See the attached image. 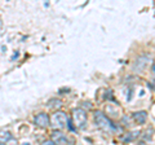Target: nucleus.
<instances>
[{
	"instance_id": "1",
	"label": "nucleus",
	"mask_w": 155,
	"mask_h": 145,
	"mask_svg": "<svg viewBox=\"0 0 155 145\" xmlns=\"http://www.w3.org/2000/svg\"><path fill=\"white\" fill-rule=\"evenodd\" d=\"M94 122H96V126L100 127L101 129L103 131H107V132H111V131H115L118 127L107 118L103 113L101 111H96L94 113Z\"/></svg>"
},
{
	"instance_id": "2",
	"label": "nucleus",
	"mask_w": 155,
	"mask_h": 145,
	"mask_svg": "<svg viewBox=\"0 0 155 145\" xmlns=\"http://www.w3.org/2000/svg\"><path fill=\"white\" fill-rule=\"evenodd\" d=\"M67 121H69V118L63 111H56L51 117V126L53 128H63L66 126Z\"/></svg>"
},
{
	"instance_id": "3",
	"label": "nucleus",
	"mask_w": 155,
	"mask_h": 145,
	"mask_svg": "<svg viewBox=\"0 0 155 145\" xmlns=\"http://www.w3.org/2000/svg\"><path fill=\"white\" fill-rule=\"evenodd\" d=\"M72 121L76 128H84L87 124V113L83 109H75L72 111Z\"/></svg>"
},
{
	"instance_id": "4",
	"label": "nucleus",
	"mask_w": 155,
	"mask_h": 145,
	"mask_svg": "<svg viewBox=\"0 0 155 145\" xmlns=\"http://www.w3.org/2000/svg\"><path fill=\"white\" fill-rule=\"evenodd\" d=\"M35 124L38 127H41V128H46L48 126H51V118L46 113H39L38 115L34 119Z\"/></svg>"
},
{
	"instance_id": "5",
	"label": "nucleus",
	"mask_w": 155,
	"mask_h": 145,
	"mask_svg": "<svg viewBox=\"0 0 155 145\" xmlns=\"http://www.w3.org/2000/svg\"><path fill=\"white\" fill-rule=\"evenodd\" d=\"M147 65H149V57H147V56H142V57H140L136 62H134L133 70L136 72H142L145 69H146Z\"/></svg>"
},
{
	"instance_id": "6",
	"label": "nucleus",
	"mask_w": 155,
	"mask_h": 145,
	"mask_svg": "<svg viewBox=\"0 0 155 145\" xmlns=\"http://www.w3.org/2000/svg\"><path fill=\"white\" fill-rule=\"evenodd\" d=\"M51 139H52V141H53L54 144H67V142H69L67 136L63 133V132H61V131L52 132Z\"/></svg>"
},
{
	"instance_id": "7",
	"label": "nucleus",
	"mask_w": 155,
	"mask_h": 145,
	"mask_svg": "<svg viewBox=\"0 0 155 145\" xmlns=\"http://www.w3.org/2000/svg\"><path fill=\"white\" fill-rule=\"evenodd\" d=\"M132 118L134 119V122L138 124H144L147 121V113L145 110H140V111H134L132 114Z\"/></svg>"
},
{
	"instance_id": "8",
	"label": "nucleus",
	"mask_w": 155,
	"mask_h": 145,
	"mask_svg": "<svg viewBox=\"0 0 155 145\" xmlns=\"http://www.w3.org/2000/svg\"><path fill=\"white\" fill-rule=\"evenodd\" d=\"M13 137H12V133L8 131H1L0 132V144H7L8 141H10Z\"/></svg>"
},
{
	"instance_id": "9",
	"label": "nucleus",
	"mask_w": 155,
	"mask_h": 145,
	"mask_svg": "<svg viewBox=\"0 0 155 145\" xmlns=\"http://www.w3.org/2000/svg\"><path fill=\"white\" fill-rule=\"evenodd\" d=\"M53 102H54V104H49V108H54V106H56V105L59 108V106L62 105V102H61V101H59V100H53Z\"/></svg>"
},
{
	"instance_id": "10",
	"label": "nucleus",
	"mask_w": 155,
	"mask_h": 145,
	"mask_svg": "<svg viewBox=\"0 0 155 145\" xmlns=\"http://www.w3.org/2000/svg\"><path fill=\"white\" fill-rule=\"evenodd\" d=\"M151 74L155 77V61L152 62V66H151Z\"/></svg>"
}]
</instances>
